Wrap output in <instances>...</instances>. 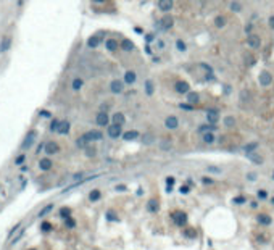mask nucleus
Instances as JSON below:
<instances>
[{"instance_id": "e2e57ef3", "label": "nucleus", "mask_w": 274, "mask_h": 250, "mask_svg": "<svg viewBox=\"0 0 274 250\" xmlns=\"http://www.w3.org/2000/svg\"><path fill=\"white\" fill-rule=\"evenodd\" d=\"M271 202H273V205H274V197H273V198H271Z\"/></svg>"}, {"instance_id": "49530a36", "label": "nucleus", "mask_w": 274, "mask_h": 250, "mask_svg": "<svg viewBox=\"0 0 274 250\" xmlns=\"http://www.w3.org/2000/svg\"><path fill=\"white\" fill-rule=\"evenodd\" d=\"M50 229H52V224L47 223V221H44L42 223V231H50Z\"/></svg>"}, {"instance_id": "cd10ccee", "label": "nucleus", "mask_w": 274, "mask_h": 250, "mask_svg": "<svg viewBox=\"0 0 274 250\" xmlns=\"http://www.w3.org/2000/svg\"><path fill=\"white\" fill-rule=\"evenodd\" d=\"M247 157H248V158H250V160H252V161H253V163H256V165L263 163V158H261V157H258V155H256V153H253V152H252V153H247Z\"/></svg>"}, {"instance_id": "c756f323", "label": "nucleus", "mask_w": 274, "mask_h": 250, "mask_svg": "<svg viewBox=\"0 0 274 250\" xmlns=\"http://www.w3.org/2000/svg\"><path fill=\"white\" fill-rule=\"evenodd\" d=\"M198 94L197 92H189V95H187V100H189V104H197L198 102Z\"/></svg>"}, {"instance_id": "7ed1b4c3", "label": "nucleus", "mask_w": 274, "mask_h": 250, "mask_svg": "<svg viewBox=\"0 0 274 250\" xmlns=\"http://www.w3.org/2000/svg\"><path fill=\"white\" fill-rule=\"evenodd\" d=\"M173 24H174V19H173V16H169V15H166V16H163L161 19H160V23H158V27L160 29H169V27H173Z\"/></svg>"}, {"instance_id": "4d7b16f0", "label": "nucleus", "mask_w": 274, "mask_h": 250, "mask_svg": "<svg viewBox=\"0 0 274 250\" xmlns=\"http://www.w3.org/2000/svg\"><path fill=\"white\" fill-rule=\"evenodd\" d=\"M181 108H184V110H192V107H190V105H182V104H181Z\"/></svg>"}, {"instance_id": "79ce46f5", "label": "nucleus", "mask_w": 274, "mask_h": 250, "mask_svg": "<svg viewBox=\"0 0 274 250\" xmlns=\"http://www.w3.org/2000/svg\"><path fill=\"white\" fill-rule=\"evenodd\" d=\"M58 126H60V121L58 120H53L50 124V131H58Z\"/></svg>"}, {"instance_id": "c85d7f7f", "label": "nucleus", "mask_w": 274, "mask_h": 250, "mask_svg": "<svg viewBox=\"0 0 274 250\" xmlns=\"http://www.w3.org/2000/svg\"><path fill=\"white\" fill-rule=\"evenodd\" d=\"M82 84H84V81H82V79H79V78H76V79H73V84H71V87H73L74 90H79L82 87Z\"/></svg>"}, {"instance_id": "13d9d810", "label": "nucleus", "mask_w": 274, "mask_h": 250, "mask_svg": "<svg viewBox=\"0 0 274 250\" xmlns=\"http://www.w3.org/2000/svg\"><path fill=\"white\" fill-rule=\"evenodd\" d=\"M187 190H189V187H187V186H184V187H181V192H187Z\"/></svg>"}, {"instance_id": "412c9836", "label": "nucleus", "mask_w": 274, "mask_h": 250, "mask_svg": "<svg viewBox=\"0 0 274 250\" xmlns=\"http://www.w3.org/2000/svg\"><path fill=\"white\" fill-rule=\"evenodd\" d=\"M136 73H134V71H128V73L124 74V82L126 84H134V82H136Z\"/></svg>"}, {"instance_id": "a878e982", "label": "nucleus", "mask_w": 274, "mask_h": 250, "mask_svg": "<svg viewBox=\"0 0 274 250\" xmlns=\"http://www.w3.org/2000/svg\"><path fill=\"white\" fill-rule=\"evenodd\" d=\"M102 197V194H100V190H97V189H94V190H90V194H89V200L90 202H97L98 198Z\"/></svg>"}, {"instance_id": "2f4dec72", "label": "nucleus", "mask_w": 274, "mask_h": 250, "mask_svg": "<svg viewBox=\"0 0 274 250\" xmlns=\"http://www.w3.org/2000/svg\"><path fill=\"white\" fill-rule=\"evenodd\" d=\"M87 144H89V141H87V137H86V136H81V137H79L78 141H76V145H78V147H81V149H84V147H86Z\"/></svg>"}, {"instance_id": "bb28decb", "label": "nucleus", "mask_w": 274, "mask_h": 250, "mask_svg": "<svg viewBox=\"0 0 274 250\" xmlns=\"http://www.w3.org/2000/svg\"><path fill=\"white\" fill-rule=\"evenodd\" d=\"M142 142H144L145 145H152L153 142H155L153 134H144V137H142Z\"/></svg>"}, {"instance_id": "4468645a", "label": "nucleus", "mask_w": 274, "mask_h": 250, "mask_svg": "<svg viewBox=\"0 0 274 250\" xmlns=\"http://www.w3.org/2000/svg\"><path fill=\"white\" fill-rule=\"evenodd\" d=\"M165 126L168 129H176L177 126H179V121H177V118L176 116H168L165 120Z\"/></svg>"}, {"instance_id": "f8f14e48", "label": "nucleus", "mask_w": 274, "mask_h": 250, "mask_svg": "<svg viewBox=\"0 0 274 250\" xmlns=\"http://www.w3.org/2000/svg\"><path fill=\"white\" fill-rule=\"evenodd\" d=\"M84 136L87 137V141L89 142H95V141H100V139L103 137V134L100 132V131H89V132H86Z\"/></svg>"}, {"instance_id": "a211bd4d", "label": "nucleus", "mask_w": 274, "mask_h": 250, "mask_svg": "<svg viewBox=\"0 0 274 250\" xmlns=\"http://www.w3.org/2000/svg\"><path fill=\"white\" fill-rule=\"evenodd\" d=\"M158 200L157 198H150L148 202H147V210H148L150 213H157L158 212Z\"/></svg>"}, {"instance_id": "ddd939ff", "label": "nucleus", "mask_w": 274, "mask_h": 250, "mask_svg": "<svg viewBox=\"0 0 274 250\" xmlns=\"http://www.w3.org/2000/svg\"><path fill=\"white\" fill-rule=\"evenodd\" d=\"M95 121H97L98 126H106L108 121H110V118H108V115H106V112H100L97 115V118H95Z\"/></svg>"}, {"instance_id": "de8ad7c7", "label": "nucleus", "mask_w": 274, "mask_h": 250, "mask_svg": "<svg viewBox=\"0 0 274 250\" xmlns=\"http://www.w3.org/2000/svg\"><path fill=\"white\" fill-rule=\"evenodd\" d=\"M176 47H177V49H179V50H182V52H184V50H185V44L182 42V41H177V42H176Z\"/></svg>"}, {"instance_id": "2eb2a0df", "label": "nucleus", "mask_w": 274, "mask_h": 250, "mask_svg": "<svg viewBox=\"0 0 274 250\" xmlns=\"http://www.w3.org/2000/svg\"><path fill=\"white\" fill-rule=\"evenodd\" d=\"M256 221L260 224H264V226H269L273 223V218L269 216V215H266V213H260V215L256 216Z\"/></svg>"}, {"instance_id": "20e7f679", "label": "nucleus", "mask_w": 274, "mask_h": 250, "mask_svg": "<svg viewBox=\"0 0 274 250\" xmlns=\"http://www.w3.org/2000/svg\"><path fill=\"white\" fill-rule=\"evenodd\" d=\"M218 120H219V112H218L216 108H210L208 112H206V121H208L210 124H216Z\"/></svg>"}, {"instance_id": "e433bc0d", "label": "nucleus", "mask_w": 274, "mask_h": 250, "mask_svg": "<svg viewBox=\"0 0 274 250\" xmlns=\"http://www.w3.org/2000/svg\"><path fill=\"white\" fill-rule=\"evenodd\" d=\"M224 124L227 126V128H232V126L236 124V120H234L232 116H226L224 118Z\"/></svg>"}, {"instance_id": "f704fd0d", "label": "nucleus", "mask_w": 274, "mask_h": 250, "mask_svg": "<svg viewBox=\"0 0 274 250\" xmlns=\"http://www.w3.org/2000/svg\"><path fill=\"white\" fill-rule=\"evenodd\" d=\"M256 147H258V142H252V144L245 145V147H244V149H245V152H247V153H252V152H253V150H255V149H256Z\"/></svg>"}, {"instance_id": "6ab92c4d", "label": "nucleus", "mask_w": 274, "mask_h": 250, "mask_svg": "<svg viewBox=\"0 0 274 250\" xmlns=\"http://www.w3.org/2000/svg\"><path fill=\"white\" fill-rule=\"evenodd\" d=\"M39 168L42 169V171H49V169L52 168V160L50 158H42L41 161H39Z\"/></svg>"}, {"instance_id": "f03ea898", "label": "nucleus", "mask_w": 274, "mask_h": 250, "mask_svg": "<svg viewBox=\"0 0 274 250\" xmlns=\"http://www.w3.org/2000/svg\"><path fill=\"white\" fill-rule=\"evenodd\" d=\"M34 141H35V131H29V132L26 134V137H24V141H23V144H21V149H23V150L31 149V147H32V144H34Z\"/></svg>"}, {"instance_id": "9d476101", "label": "nucleus", "mask_w": 274, "mask_h": 250, "mask_svg": "<svg viewBox=\"0 0 274 250\" xmlns=\"http://www.w3.org/2000/svg\"><path fill=\"white\" fill-rule=\"evenodd\" d=\"M102 39H103V33H100V34H95V36H90L89 39H87V45L89 47H97L98 44L102 42Z\"/></svg>"}, {"instance_id": "423d86ee", "label": "nucleus", "mask_w": 274, "mask_h": 250, "mask_svg": "<svg viewBox=\"0 0 274 250\" xmlns=\"http://www.w3.org/2000/svg\"><path fill=\"white\" fill-rule=\"evenodd\" d=\"M106 132H108V136L112 137V139H118L121 136V126L120 124H112V126H108V129H106Z\"/></svg>"}, {"instance_id": "5701e85b", "label": "nucleus", "mask_w": 274, "mask_h": 250, "mask_svg": "<svg viewBox=\"0 0 274 250\" xmlns=\"http://www.w3.org/2000/svg\"><path fill=\"white\" fill-rule=\"evenodd\" d=\"M105 47L110 50V52H114V50L118 49V42L114 41V39H108V41L105 42Z\"/></svg>"}, {"instance_id": "a19ab883", "label": "nucleus", "mask_w": 274, "mask_h": 250, "mask_svg": "<svg viewBox=\"0 0 274 250\" xmlns=\"http://www.w3.org/2000/svg\"><path fill=\"white\" fill-rule=\"evenodd\" d=\"M65 223H66V226H68V228H74V226H76V221H74L71 216H69V218H66Z\"/></svg>"}, {"instance_id": "a18cd8bd", "label": "nucleus", "mask_w": 274, "mask_h": 250, "mask_svg": "<svg viewBox=\"0 0 274 250\" xmlns=\"http://www.w3.org/2000/svg\"><path fill=\"white\" fill-rule=\"evenodd\" d=\"M24 160H26V157H24V155H19V157H16L15 163H16V165H21V163H24Z\"/></svg>"}, {"instance_id": "58836bf2", "label": "nucleus", "mask_w": 274, "mask_h": 250, "mask_svg": "<svg viewBox=\"0 0 274 250\" xmlns=\"http://www.w3.org/2000/svg\"><path fill=\"white\" fill-rule=\"evenodd\" d=\"M160 147L163 150H169V149H171V141H161Z\"/></svg>"}, {"instance_id": "0eeeda50", "label": "nucleus", "mask_w": 274, "mask_h": 250, "mask_svg": "<svg viewBox=\"0 0 274 250\" xmlns=\"http://www.w3.org/2000/svg\"><path fill=\"white\" fill-rule=\"evenodd\" d=\"M258 81H260V84H261V86H264V87H266V86H269V84L273 82V76L268 73V71H261L260 76H258Z\"/></svg>"}, {"instance_id": "052dcab7", "label": "nucleus", "mask_w": 274, "mask_h": 250, "mask_svg": "<svg viewBox=\"0 0 274 250\" xmlns=\"http://www.w3.org/2000/svg\"><path fill=\"white\" fill-rule=\"evenodd\" d=\"M92 2H95V3H100V2H105V0H92Z\"/></svg>"}, {"instance_id": "aec40b11", "label": "nucleus", "mask_w": 274, "mask_h": 250, "mask_svg": "<svg viewBox=\"0 0 274 250\" xmlns=\"http://www.w3.org/2000/svg\"><path fill=\"white\" fill-rule=\"evenodd\" d=\"M124 123H126V118H124V115H123L121 112H118V113L113 115V124H120V126H123Z\"/></svg>"}, {"instance_id": "39448f33", "label": "nucleus", "mask_w": 274, "mask_h": 250, "mask_svg": "<svg viewBox=\"0 0 274 250\" xmlns=\"http://www.w3.org/2000/svg\"><path fill=\"white\" fill-rule=\"evenodd\" d=\"M110 89H112L113 94H121L124 90V82L120 81V79H114V81L110 82Z\"/></svg>"}, {"instance_id": "8fccbe9b", "label": "nucleus", "mask_w": 274, "mask_h": 250, "mask_svg": "<svg viewBox=\"0 0 274 250\" xmlns=\"http://www.w3.org/2000/svg\"><path fill=\"white\" fill-rule=\"evenodd\" d=\"M266 197H268L266 190H258V198H266Z\"/></svg>"}, {"instance_id": "f257e3e1", "label": "nucleus", "mask_w": 274, "mask_h": 250, "mask_svg": "<svg viewBox=\"0 0 274 250\" xmlns=\"http://www.w3.org/2000/svg\"><path fill=\"white\" fill-rule=\"evenodd\" d=\"M171 218H173L174 224H177V226H184L185 223H187V215H185L184 212H181V210H177V212H173Z\"/></svg>"}, {"instance_id": "f3484780", "label": "nucleus", "mask_w": 274, "mask_h": 250, "mask_svg": "<svg viewBox=\"0 0 274 250\" xmlns=\"http://www.w3.org/2000/svg\"><path fill=\"white\" fill-rule=\"evenodd\" d=\"M69 128H71L69 121H60V126H58V131H57V132L61 134V136H65V134L69 132Z\"/></svg>"}, {"instance_id": "6e6552de", "label": "nucleus", "mask_w": 274, "mask_h": 250, "mask_svg": "<svg viewBox=\"0 0 274 250\" xmlns=\"http://www.w3.org/2000/svg\"><path fill=\"white\" fill-rule=\"evenodd\" d=\"M247 44L250 49H258V47L261 45V39L260 36H255V34H250L248 39H247Z\"/></svg>"}, {"instance_id": "864d4df0", "label": "nucleus", "mask_w": 274, "mask_h": 250, "mask_svg": "<svg viewBox=\"0 0 274 250\" xmlns=\"http://www.w3.org/2000/svg\"><path fill=\"white\" fill-rule=\"evenodd\" d=\"M187 236H189V237H195V232H193V229H187Z\"/></svg>"}, {"instance_id": "6e6d98bb", "label": "nucleus", "mask_w": 274, "mask_h": 250, "mask_svg": "<svg viewBox=\"0 0 274 250\" xmlns=\"http://www.w3.org/2000/svg\"><path fill=\"white\" fill-rule=\"evenodd\" d=\"M269 26H271L273 29H274V16H271V18H269Z\"/></svg>"}, {"instance_id": "b1692460", "label": "nucleus", "mask_w": 274, "mask_h": 250, "mask_svg": "<svg viewBox=\"0 0 274 250\" xmlns=\"http://www.w3.org/2000/svg\"><path fill=\"white\" fill-rule=\"evenodd\" d=\"M214 129H216V126H214V124H203V126H200V128H198V132H202V134L213 132Z\"/></svg>"}, {"instance_id": "4c0bfd02", "label": "nucleus", "mask_w": 274, "mask_h": 250, "mask_svg": "<svg viewBox=\"0 0 274 250\" xmlns=\"http://www.w3.org/2000/svg\"><path fill=\"white\" fill-rule=\"evenodd\" d=\"M52 208H53V205H52V203H50V205H47V207H44V208L41 210V212H39V216H44V215H47V213H50V212H52Z\"/></svg>"}, {"instance_id": "473e14b6", "label": "nucleus", "mask_w": 274, "mask_h": 250, "mask_svg": "<svg viewBox=\"0 0 274 250\" xmlns=\"http://www.w3.org/2000/svg\"><path fill=\"white\" fill-rule=\"evenodd\" d=\"M145 92H147V95H152L153 94V82L150 81H145Z\"/></svg>"}, {"instance_id": "c03bdc74", "label": "nucleus", "mask_w": 274, "mask_h": 250, "mask_svg": "<svg viewBox=\"0 0 274 250\" xmlns=\"http://www.w3.org/2000/svg\"><path fill=\"white\" fill-rule=\"evenodd\" d=\"M231 8H232L234 11H240V10H242V7H240V3L232 2V3H231Z\"/></svg>"}, {"instance_id": "603ef678", "label": "nucleus", "mask_w": 274, "mask_h": 250, "mask_svg": "<svg viewBox=\"0 0 274 250\" xmlns=\"http://www.w3.org/2000/svg\"><path fill=\"white\" fill-rule=\"evenodd\" d=\"M202 181H203V184H211L213 182V179H210V178H203Z\"/></svg>"}, {"instance_id": "ea45409f", "label": "nucleus", "mask_w": 274, "mask_h": 250, "mask_svg": "<svg viewBox=\"0 0 274 250\" xmlns=\"http://www.w3.org/2000/svg\"><path fill=\"white\" fill-rule=\"evenodd\" d=\"M69 213H71L69 208H61V210H60V215L65 218V220H66V218H69Z\"/></svg>"}, {"instance_id": "dca6fc26", "label": "nucleus", "mask_w": 274, "mask_h": 250, "mask_svg": "<svg viewBox=\"0 0 274 250\" xmlns=\"http://www.w3.org/2000/svg\"><path fill=\"white\" fill-rule=\"evenodd\" d=\"M158 8L161 11H169L173 8V0H158Z\"/></svg>"}, {"instance_id": "4be33fe9", "label": "nucleus", "mask_w": 274, "mask_h": 250, "mask_svg": "<svg viewBox=\"0 0 274 250\" xmlns=\"http://www.w3.org/2000/svg\"><path fill=\"white\" fill-rule=\"evenodd\" d=\"M137 137H139L137 131H128V132L123 134V139H124V141H134V139H137Z\"/></svg>"}, {"instance_id": "680f3d73", "label": "nucleus", "mask_w": 274, "mask_h": 250, "mask_svg": "<svg viewBox=\"0 0 274 250\" xmlns=\"http://www.w3.org/2000/svg\"><path fill=\"white\" fill-rule=\"evenodd\" d=\"M23 2H24V0H18V5L21 7V5H23Z\"/></svg>"}, {"instance_id": "1a4fd4ad", "label": "nucleus", "mask_w": 274, "mask_h": 250, "mask_svg": "<svg viewBox=\"0 0 274 250\" xmlns=\"http://www.w3.org/2000/svg\"><path fill=\"white\" fill-rule=\"evenodd\" d=\"M58 150H60V147H58L57 142L50 141L45 144V153L47 155H55V153H58Z\"/></svg>"}, {"instance_id": "393cba45", "label": "nucleus", "mask_w": 274, "mask_h": 250, "mask_svg": "<svg viewBox=\"0 0 274 250\" xmlns=\"http://www.w3.org/2000/svg\"><path fill=\"white\" fill-rule=\"evenodd\" d=\"M121 49L126 50V52H131V50L134 49V44L131 42V41H128V39H124V41L121 42Z\"/></svg>"}, {"instance_id": "bf43d9fd", "label": "nucleus", "mask_w": 274, "mask_h": 250, "mask_svg": "<svg viewBox=\"0 0 274 250\" xmlns=\"http://www.w3.org/2000/svg\"><path fill=\"white\" fill-rule=\"evenodd\" d=\"M41 115H42V116H47V118H49V116H50V113H49V112H42Z\"/></svg>"}, {"instance_id": "09e8293b", "label": "nucleus", "mask_w": 274, "mask_h": 250, "mask_svg": "<svg viewBox=\"0 0 274 250\" xmlns=\"http://www.w3.org/2000/svg\"><path fill=\"white\" fill-rule=\"evenodd\" d=\"M166 184H168V190H171V186L174 184V178H166Z\"/></svg>"}, {"instance_id": "9b49d317", "label": "nucleus", "mask_w": 274, "mask_h": 250, "mask_svg": "<svg viewBox=\"0 0 274 250\" xmlns=\"http://www.w3.org/2000/svg\"><path fill=\"white\" fill-rule=\"evenodd\" d=\"M174 89H176V92H179V94H189L190 87H189V82H185V81H177L176 86H174Z\"/></svg>"}, {"instance_id": "3c124183", "label": "nucleus", "mask_w": 274, "mask_h": 250, "mask_svg": "<svg viewBox=\"0 0 274 250\" xmlns=\"http://www.w3.org/2000/svg\"><path fill=\"white\" fill-rule=\"evenodd\" d=\"M16 229H18V226H15V228H13V229H11V231L8 232V237H10V239H11V237L15 236V232H16Z\"/></svg>"}, {"instance_id": "c9c22d12", "label": "nucleus", "mask_w": 274, "mask_h": 250, "mask_svg": "<svg viewBox=\"0 0 274 250\" xmlns=\"http://www.w3.org/2000/svg\"><path fill=\"white\" fill-rule=\"evenodd\" d=\"M8 49H10V39H3L2 45H0V52H5Z\"/></svg>"}, {"instance_id": "5fc2aeb1", "label": "nucleus", "mask_w": 274, "mask_h": 250, "mask_svg": "<svg viewBox=\"0 0 274 250\" xmlns=\"http://www.w3.org/2000/svg\"><path fill=\"white\" fill-rule=\"evenodd\" d=\"M108 218H110V220H112V221H116V220H118V218H116V216H114V215H113V213H112V212H108Z\"/></svg>"}, {"instance_id": "7c9ffc66", "label": "nucleus", "mask_w": 274, "mask_h": 250, "mask_svg": "<svg viewBox=\"0 0 274 250\" xmlns=\"http://www.w3.org/2000/svg\"><path fill=\"white\" fill-rule=\"evenodd\" d=\"M203 142H205V144H213V142H214L213 132H205L203 134Z\"/></svg>"}, {"instance_id": "72a5a7b5", "label": "nucleus", "mask_w": 274, "mask_h": 250, "mask_svg": "<svg viewBox=\"0 0 274 250\" xmlns=\"http://www.w3.org/2000/svg\"><path fill=\"white\" fill-rule=\"evenodd\" d=\"M214 24H216V27H223L226 24V18L224 16H216V19H214Z\"/></svg>"}, {"instance_id": "37998d69", "label": "nucleus", "mask_w": 274, "mask_h": 250, "mask_svg": "<svg viewBox=\"0 0 274 250\" xmlns=\"http://www.w3.org/2000/svg\"><path fill=\"white\" fill-rule=\"evenodd\" d=\"M23 232H24V231H23V229H21L18 236L15 237V239H11V245H15V244H16V242H19V240H21V237H23Z\"/></svg>"}]
</instances>
